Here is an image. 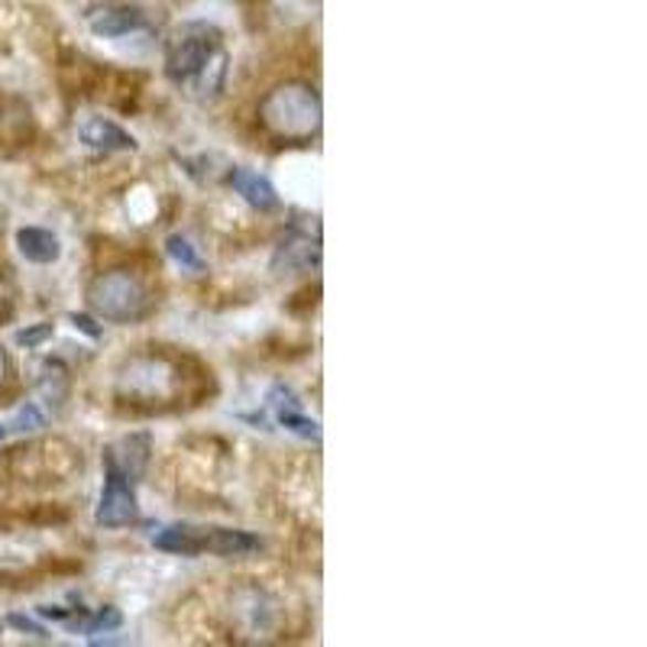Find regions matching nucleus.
I'll return each mask as SVG.
<instances>
[{
	"label": "nucleus",
	"mask_w": 647,
	"mask_h": 647,
	"mask_svg": "<svg viewBox=\"0 0 647 647\" xmlns=\"http://www.w3.org/2000/svg\"><path fill=\"white\" fill-rule=\"evenodd\" d=\"M166 72L176 85H191L198 94H218L227 75V52L221 33L208 23H185L166 43Z\"/></svg>",
	"instance_id": "nucleus-1"
},
{
	"label": "nucleus",
	"mask_w": 647,
	"mask_h": 647,
	"mask_svg": "<svg viewBox=\"0 0 647 647\" xmlns=\"http://www.w3.org/2000/svg\"><path fill=\"white\" fill-rule=\"evenodd\" d=\"M152 544L159 551L182 556L218 554V556H246L259 554L266 544L263 538L236 528H194V524H172L152 534Z\"/></svg>",
	"instance_id": "nucleus-2"
},
{
	"label": "nucleus",
	"mask_w": 647,
	"mask_h": 647,
	"mask_svg": "<svg viewBox=\"0 0 647 647\" xmlns=\"http://www.w3.org/2000/svg\"><path fill=\"white\" fill-rule=\"evenodd\" d=\"M263 124L282 139H308L321 130V97L308 85H282L259 104Z\"/></svg>",
	"instance_id": "nucleus-3"
},
{
	"label": "nucleus",
	"mask_w": 647,
	"mask_h": 647,
	"mask_svg": "<svg viewBox=\"0 0 647 647\" xmlns=\"http://www.w3.org/2000/svg\"><path fill=\"white\" fill-rule=\"evenodd\" d=\"M88 301L104 321L114 324L139 321L149 311V295L142 282L130 273H107V276L94 278Z\"/></svg>",
	"instance_id": "nucleus-4"
},
{
	"label": "nucleus",
	"mask_w": 647,
	"mask_h": 647,
	"mask_svg": "<svg viewBox=\"0 0 647 647\" xmlns=\"http://www.w3.org/2000/svg\"><path fill=\"white\" fill-rule=\"evenodd\" d=\"M137 492H134V479L124 476L120 469L107 466V479H104V492L97 502V524L104 528H124L137 521Z\"/></svg>",
	"instance_id": "nucleus-5"
},
{
	"label": "nucleus",
	"mask_w": 647,
	"mask_h": 647,
	"mask_svg": "<svg viewBox=\"0 0 647 647\" xmlns=\"http://www.w3.org/2000/svg\"><path fill=\"white\" fill-rule=\"evenodd\" d=\"M120 389L142 399H166L172 392V370L162 360H134L120 375Z\"/></svg>",
	"instance_id": "nucleus-6"
},
{
	"label": "nucleus",
	"mask_w": 647,
	"mask_h": 647,
	"mask_svg": "<svg viewBox=\"0 0 647 647\" xmlns=\"http://www.w3.org/2000/svg\"><path fill=\"white\" fill-rule=\"evenodd\" d=\"M269 405L276 412L278 424H285L288 431H295L305 441H321V424L301 412V402H298V395L288 385H276L269 392Z\"/></svg>",
	"instance_id": "nucleus-7"
},
{
	"label": "nucleus",
	"mask_w": 647,
	"mask_h": 647,
	"mask_svg": "<svg viewBox=\"0 0 647 647\" xmlns=\"http://www.w3.org/2000/svg\"><path fill=\"white\" fill-rule=\"evenodd\" d=\"M88 26L92 33L104 36V40H117V36H130L146 26V17L137 7H97L88 13Z\"/></svg>",
	"instance_id": "nucleus-8"
},
{
	"label": "nucleus",
	"mask_w": 647,
	"mask_h": 647,
	"mask_svg": "<svg viewBox=\"0 0 647 647\" xmlns=\"http://www.w3.org/2000/svg\"><path fill=\"white\" fill-rule=\"evenodd\" d=\"M78 134H82V142L97 149V152H127V149H137V139L130 137L124 127H117L114 120H104V117L85 120Z\"/></svg>",
	"instance_id": "nucleus-9"
},
{
	"label": "nucleus",
	"mask_w": 647,
	"mask_h": 647,
	"mask_svg": "<svg viewBox=\"0 0 647 647\" xmlns=\"http://www.w3.org/2000/svg\"><path fill=\"white\" fill-rule=\"evenodd\" d=\"M233 191L256 211H273L278 208L276 188L269 185V179H263L259 172H250V169H233L231 172Z\"/></svg>",
	"instance_id": "nucleus-10"
},
{
	"label": "nucleus",
	"mask_w": 647,
	"mask_h": 647,
	"mask_svg": "<svg viewBox=\"0 0 647 647\" xmlns=\"http://www.w3.org/2000/svg\"><path fill=\"white\" fill-rule=\"evenodd\" d=\"M146 463H149V437H142V434L124 437L120 444H114V447L107 450V466L120 469V473L130 476L134 482L142 476Z\"/></svg>",
	"instance_id": "nucleus-11"
},
{
	"label": "nucleus",
	"mask_w": 647,
	"mask_h": 647,
	"mask_svg": "<svg viewBox=\"0 0 647 647\" xmlns=\"http://www.w3.org/2000/svg\"><path fill=\"white\" fill-rule=\"evenodd\" d=\"M17 246H20V253H23L30 263H40V266L55 263V259L62 256L59 240L49 231H40V227H23V231L17 233Z\"/></svg>",
	"instance_id": "nucleus-12"
},
{
	"label": "nucleus",
	"mask_w": 647,
	"mask_h": 647,
	"mask_svg": "<svg viewBox=\"0 0 647 647\" xmlns=\"http://www.w3.org/2000/svg\"><path fill=\"white\" fill-rule=\"evenodd\" d=\"M318 240H311V236H288L285 243H282V250H278L276 256V269L285 263V269H298V266H311V263H318Z\"/></svg>",
	"instance_id": "nucleus-13"
},
{
	"label": "nucleus",
	"mask_w": 647,
	"mask_h": 647,
	"mask_svg": "<svg viewBox=\"0 0 647 647\" xmlns=\"http://www.w3.org/2000/svg\"><path fill=\"white\" fill-rule=\"evenodd\" d=\"M43 424H46V415L40 412V405L26 402L17 415L0 424V441H3V437H10V434H30V431H40Z\"/></svg>",
	"instance_id": "nucleus-14"
},
{
	"label": "nucleus",
	"mask_w": 647,
	"mask_h": 647,
	"mask_svg": "<svg viewBox=\"0 0 647 647\" xmlns=\"http://www.w3.org/2000/svg\"><path fill=\"white\" fill-rule=\"evenodd\" d=\"M166 253L182 266V269H191V273H201L204 269V263H201V256H198V250L188 243L185 236H179V233H172L169 240H166Z\"/></svg>",
	"instance_id": "nucleus-15"
},
{
	"label": "nucleus",
	"mask_w": 647,
	"mask_h": 647,
	"mask_svg": "<svg viewBox=\"0 0 647 647\" xmlns=\"http://www.w3.org/2000/svg\"><path fill=\"white\" fill-rule=\"evenodd\" d=\"M120 612L117 608H104V612H97L92 622H85L82 628L88 632V635H100V632H114V628H120Z\"/></svg>",
	"instance_id": "nucleus-16"
},
{
	"label": "nucleus",
	"mask_w": 647,
	"mask_h": 647,
	"mask_svg": "<svg viewBox=\"0 0 647 647\" xmlns=\"http://www.w3.org/2000/svg\"><path fill=\"white\" fill-rule=\"evenodd\" d=\"M46 337H52V324H40V327H26L17 333V343L20 347H40Z\"/></svg>",
	"instance_id": "nucleus-17"
},
{
	"label": "nucleus",
	"mask_w": 647,
	"mask_h": 647,
	"mask_svg": "<svg viewBox=\"0 0 647 647\" xmlns=\"http://www.w3.org/2000/svg\"><path fill=\"white\" fill-rule=\"evenodd\" d=\"M7 622H10L13 628H20V632H26V635H36V638H46V635H49V632H46V628H43V625H36V622H33V618H26V615H10Z\"/></svg>",
	"instance_id": "nucleus-18"
},
{
	"label": "nucleus",
	"mask_w": 647,
	"mask_h": 647,
	"mask_svg": "<svg viewBox=\"0 0 647 647\" xmlns=\"http://www.w3.org/2000/svg\"><path fill=\"white\" fill-rule=\"evenodd\" d=\"M72 324H75L78 330H85V333H88V337H94V340L100 337V327H97L92 318H85V315H72Z\"/></svg>",
	"instance_id": "nucleus-19"
},
{
	"label": "nucleus",
	"mask_w": 647,
	"mask_h": 647,
	"mask_svg": "<svg viewBox=\"0 0 647 647\" xmlns=\"http://www.w3.org/2000/svg\"><path fill=\"white\" fill-rule=\"evenodd\" d=\"M3 372H7V360H3V353H0V382H3Z\"/></svg>",
	"instance_id": "nucleus-20"
}]
</instances>
